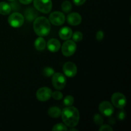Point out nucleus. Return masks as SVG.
Wrapping results in <instances>:
<instances>
[{
  "label": "nucleus",
  "mask_w": 131,
  "mask_h": 131,
  "mask_svg": "<svg viewBox=\"0 0 131 131\" xmlns=\"http://www.w3.org/2000/svg\"><path fill=\"white\" fill-rule=\"evenodd\" d=\"M8 1H15V0H8Z\"/></svg>",
  "instance_id": "obj_33"
},
{
  "label": "nucleus",
  "mask_w": 131,
  "mask_h": 131,
  "mask_svg": "<svg viewBox=\"0 0 131 131\" xmlns=\"http://www.w3.org/2000/svg\"><path fill=\"white\" fill-rule=\"evenodd\" d=\"M100 131H113V129L110 125H101V127L99 128Z\"/></svg>",
  "instance_id": "obj_27"
},
{
  "label": "nucleus",
  "mask_w": 131,
  "mask_h": 131,
  "mask_svg": "<svg viewBox=\"0 0 131 131\" xmlns=\"http://www.w3.org/2000/svg\"><path fill=\"white\" fill-rule=\"evenodd\" d=\"M93 121L97 125H101L104 122V119L102 116L99 114H96L93 116Z\"/></svg>",
  "instance_id": "obj_24"
},
{
  "label": "nucleus",
  "mask_w": 131,
  "mask_h": 131,
  "mask_svg": "<svg viewBox=\"0 0 131 131\" xmlns=\"http://www.w3.org/2000/svg\"><path fill=\"white\" fill-rule=\"evenodd\" d=\"M61 118L64 124L69 127H74L78 124L80 118L79 112L74 106H67L61 111Z\"/></svg>",
  "instance_id": "obj_1"
},
{
  "label": "nucleus",
  "mask_w": 131,
  "mask_h": 131,
  "mask_svg": "<svg viewBox=\"0 0 131 131\" xmlns=\"http://www.w3.org/2000/svg\"><path fill=\"white\" fill-rule=\"evenodd\" d=\"M86 0H73V2L77 6H81L86 2Z\"/></svg>",
  "instance_id": "obj_30"
},
{
  "label": "nucleus",
  "mask_w": 131,
  "mask_h": 131,
  "mask_svg": "<svg viewBox=\"0 0 131 131\" xmlns=\"http://www.w3.org/2000/svg\"><path fill=\"white\" fill-rule=\"evenodd\" d=\"M118 118L120 120H123L125 119V116H126V113L125 111H124L123 109H121L120 111L118 113Z\"/></svg>",
  "instance_id": "obj_26"
},
{
  "label": "nucleus",
  "mask_w": 131,
  "mask_h": 131,
  "mask_svg": "<svg viewBox=\"0 0 131 131\" xmlns=\"http://www.w3.org/2000/svg\"><path fill=\"white\" fill-rule=\"evenodd\" d=\"M111 102L113 106L118 109H123L127 104V99L125 96L120 92H116L111 96Z\"/></svg>",
  "instance_id": "obj_6"
},
{
  "label": "nucleus",
  "mask_w": 131,
  "mask_h": 131,
  "mask_svg": "<svg viewBox=\"0 0 131 131\" xmlns=\"http://www.w3.org/2000/svg\"><path fill=\"white\" fill-rule=\"evenodd\" d=\"M47 49L52 52H56L60 50L61 47V43L56 38H51L47 43Z\"/></svg>",
  "instance_id": "obj_13"
},
{
  "label": "nucleus",
  "mask_w": 131,
  "mask_h": 131,
  "mask_svg": "<svg viewBox=\"0 0 131 131\" xmlns=\"http://www.w3.org/2000/svg\"><path fill=\"white\" fill-rule=\"evenodd\" d=\"M63 71L66 76L69 78H73L76 75L78 69L75 63L71 61H68L64 64L63 67Z\"/></svg>",
  "instance_id": "obj_11"
},
{
  "label": "nucleus",
  "mask_w": 131,
  "mask_h": 131,
  "mask_svg": "<svg viewBox=\"0 0 131 131\" xmlns=\"http://www.w3.org/2000/svg\"><path fill=\"white\" fill-rule=\"evenodd\" d=\"M77 46L75 42L71 40H67L62 45L61 52L65 56L69 57L75 53L76 51Z\"/></svg>",
  "instance_id": "obj_5"
},
{
  "label": "nucleus",
  "mask_w": 131,
  "mask_h": 131,
  "mask_svg": "<svg viewBox=\"0 0 131 131\" xmlns=\"http://www.w3.org/2000/svg\"><path fill=\"white\" fill-rule=\"evenodd\" d=\"M72 8V5L71 3L69 1H65L61 4V9L65 13H69L71 11Z\"/></svg>",
  "instance_id": "obj_19"
},
{
  "label": "nucleus",
  "mask_w": 131,
  "mask_h": 131,
  "mask_svg": "<svg viewBox=\"0 0 131 131\" xmlns=\"http://www.w3.org/2000/svg\"><path fill=\"white\" fill-rule=\"evenodd\" d=\"M35 47L38 51H43L46 47V43L45 40L42 37H39L35 41Z\"/></svg>",
  "instance_id": "obj_18"
},
{
  "label": "nucleus",
  "mask_w": 131,
  "mask_h": 131,
  "mask_svg": "<svg viewBox=\"0 0 131 131\" xmlns=\"http://www.w3.org/2000/svg\"><path fill=\"white\" fill-rule=\"evenodd\" d=\"M82 17L79 14L73 12L69 14L67 16V22L72 26H78L81 23Z\"/></svg>",
  "instance_id": "obj_12"
},
{
  "label": "nucleus",
  "mask_w": 131,
  "mask_h": 131,
  "mask_svg": "<svg viewBox=\"0 0 131 131\" xmlns=\"http://www.w3.org/2000/svg\"><path fill=\"white\" fill-rule=\"evenodd\" d=\"M19 1L22 4H24V5H29L33 0H19Z\"/></svg>",
  "instance_id": "obj_31"
},
{
  "label": "nucleus",
  "mask_w": 131,
  "mask_h": 131,
  "mask_svg": "<svg viewBox=\"0 0 131 131\" xmlns=\"http://www.w3.org/2000/svg\"><path fill=\"white\" fill-rule=\"evenodd\" d=\"M35 8L38 11L44 14H48L52 7L51 0H33Z\"/></svg>",
  "instance_id": "obj_3"
},
{
  "label": "nucleus",
  "mask_w": 131,
  "mask_h": 131,
  "mask_svg": "<svg viewBox=\"0 0 131 131\" xmlns=\"http://www.w3.org/2000/svg\"><path fill=\"white\" fill-rule=\"evenodd\" d=\"M43 74L44 76L49 78V77H51L54 74V70L52 68L47 67L44 68V69L43 70Z\"/></svg>",
  "instance_id": "obj_21"
},
{
  "label": "nucleus",
  "mask_w": 131,
  "mask_h": 131,
  "mask_svg": "<svg viewBox=\"0 0 131 131\" xmlns=\"http://www.w3.org/2000/svg\"><path fill=\"white\" fill-rule=\"evenodd\" d=\"M12 3L10 4V6H11V8H12V10H17L19 9V8L20 7L19 6V5H18V3H17L16 1H12Z\"/></svg>",
  "instance_id": "obj_29"
},
{
  "label": "nucleus",
  "mask_w": 131,
  "mask_h": 131,
  "mask_svg": "<svg viewBox=\"0 0 131 131\" xmlns=\"http://www.w3.org/2000/svg\"><path fill=\"white\" fill-rule=\"evenodd\" d=\"M24 18L21 14L18 12H14L10 15L8 22V24L13 28H19L24 24Z\"/></svg>",
  "instance_id": "obj_7"
},
{
  "label": "nucleus",
  "mask_w": 131,
  "mask_h": 131,
  "mask_svg": "<svg viewBox=\"0 0 131 131\" xmlns=\"http://www.w3.org/2000/svg\"><path fill=\"white\" fill-rule=\"evenodd\" d=\"M104 37V33L102 31L99 30L96 34V38H97V40L101 41L103 40Z\"/></svg>",
  "instance_id": "obj_28"
},
{
  "label": "nucleus",
  "mask_w": 131,
  "mask_h": 131,
  "mask_svg": "<svg viewBox=\"0 0 131 131\" xmlns=\"http://www.w3.org/2000/svg\"><path fill=\"white\" fill-rule=\"evenodd\" d=\"M52 91L48 87H42L37 90L36 96L37 99L41 102H46L51 97Z\"/></svg>",
  "instance_id": "obj_10"
},
{
  "label": "nucleus",
  "mask_w": 131,
  "mask_h": 131,
  "mask_svg": "<svg viewBox=\"0 0 131 131\" xmlns=\"http://www.w3.org/2000/svg\"><path fill=\"white\" fill-rule=\"evenodd\" d=\"M12 11V8L10 4L6 2L0 3V14L3 15H8Z\"/></svg>",
  "instance_id": "obj_16"
},
{
  "label": "nucleus",
  "mask_w": 131,
  "mask_h": 131,
  "mask_svg": "<svg viewBox=\"0 0 131 131\" xmlns=\"http://www.w3.org/2000/svg\"><path fill=\"white\" fill-rule=\"evenodd\" d=\"M48 115L51 117L57 118L61 116V110H60V107H56V106H52L48 110Z\"/></svg>",
  "instance_id": "obj_17"
},
{
  "label": "nucleus",
  "mask_w": 131,
  "mask_h": 131,
  "mask_svg": "<svg viewBox=\"0 0 131 131\" xmlns=\"http://www.w3.org/2000/svg\"><path fill=\"white\" fill-rule=\"evenodd\" d=\"M52 83L54 88L56 90H62L66 85V78L63 74L60 72L54 73L52 75Z\"/></svg>",
  "instance_id": "obj_4"
},
{
  "label": "nucleus",
  "mask_w": 131,
  "mask_h": 131,
  "mask_svg": "<svg viewBox=\"0 0 131 131\" xmlns=\"http://www.w3.org/2000/svg\"><path fill=\"white\" fill-rule=\"evenodd\" d=\"M37 9L34 8L29 7L25 11V18L28 21L31 22L33 21L38 16V12L37 11Z\"/></svg>",
  "instance_id": "obj_14"
},
{
  "label": "nucleus",
  "mask_w": 131,
  "mask_h": 131,
  "mask_svg": "<svg viewBox=\"0 0 131 131\" xmlns=\"http://www.w3.org/2000/svg\"><path fill=\"white\" fill-rule=\"evenodd\" d=\"M51 97L56 101H60V100L62 99L63 94L60 91H54V92H52Z\"/></svg>",
  "instance_id": "obj_25"
},
{
  "label": "nucleus",
  "mask_w": 131,
  "mask_h": 131,
  "mask_svg": "<svg viewBox=\"0 0 131 131\" xmlns=\"http://www.w3.org/2000/svg\"><path fill=\"white\" fill-rule=\"evenodd\" d=\"M99 110L102 115L106 116H111L115 111L113 104L108 101L101 102L99 106Z\"/></svg>",
  "instance_id": "obj_9"
},
{
  "label": "nucleus",
  "mask_w": 131,
  "mask_h": 131,
  "mask_svg": "<svg viewBox=\"0 0 131 131\" xmlns=\"http://www.w3.org/2000/svg\"><path fill=\"white\" fill-rule=\"evenodd\" d=\"M33 29L39 37L48 35L51 31V24L49 19L42 16L37 17L33 23Z\"/></svg>",
  "instance_id": "obj_2"
},
{
  "label": "nucleus",
  "mask_w": 131,
  "mask_h": 131,
  "mask_svg": "<svg viewBox=\"0 0 131 131\" xmlns=\"http://www.w3.org/2000/svg\"><path fill=\"white\" fill-rule=\"evenodd\" d=\"M72 37L73 40L75 42H80V41L82 40L83 38V33L80 31H75L74 34L72 33Z\"/></svg>",
  "instance_id": "obj_22"
},
{
  "label": "nucleus",
  "mask_w": 131,
  "mask_h": 131,
  "mask_svg": "<svg viewBox=\"0 0 131 131\" xmlns=\"http://www.w3.org/2000/svg\"><path fill=\"white\" fill-rule=\"evenodd\" d=\"M74 102V99L72 96L67 95L63 99V104L66 106H72Z\"/></svg>",
  "instance_id": "obj_20"
},
{
  "label": "nucleus",
  "mask_w": 131,
  "mask_h": 131,
  "mask_svg": "<svg viewBox=\"0 0 131 131\" xmlns=\"http://www.w3.org/2000/svg\"><path fill=\"white\" fill-rule=\"evenodd\" d=\"M72 31L67 26L61 28L59 31V36L62 40H67L70 39L72 37Z\"/></svg>",
  "instance_id": "obj_15"
},
{
  "label": "nucleus",
  "mask_w": 131,
  "mask_h": 131,
  "mask_svg": "<svg viewBox=\"0 0 131 131\" xmlns=\"http://www.w3.org/2000/svg\"><path fill=\"white\" fill-rule=\"evenodd\" d=\"M52 130L53 131H59V130H62V131H67L68 130V128L67 127V125L63 124H58L56 125H54L52 127Z\"/></svg>",
  "instance_id": "obj_23"
},
{
  "label": "nucleus",
  "mask_w": 131,
  "mask_h": 131,
  "mask_svg": "<svg viewBox=\"0 0 131 131\" xmlns=\"http://www.w3.org/2000/svg\"><path fill=\"white\" fill-rule=\"evenodd\" d=\"M70 130H75V131H78V129H70Z\"/></svg>",
  "instance_id": "obj_32"
},
{
  "label": "nucleus",
  "mask_w": 131,
  "mask_h": 131,
  "mask_svg": "<svg viewBox=\"0 0 131 131\" xmlns=\"http://www.w3.org/2000/svg\"><path fill=\"white\" fill-rule=\"evenodd\" d=\"M49 20L53 25L61 26L65 23V16L61 12H54L49 15Z\"/></svg>",
  "instance_id": "obj_8"
}]
</instances>
